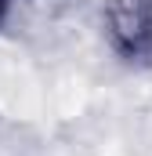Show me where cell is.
<instances>
[{"label": "cell", "instance_id": "obj_1", "mask_svg": "<svg viewBox=\"0 0 152 156\" xmlns=\"http://www.w3.org/2000/svg\"><path fill=\"white\" fill-rule=\"evenodd\" d=\"M105 29L123 62H152V0H105Z\"/></svg>", "mask_w": 152, "mask_h": 156}, {"label": "cell", "instance_id": "obj_2", "mask_svg": "<svg viewBox=\"0 0 152 156\" xmlns=\"http://www.w3.org/2000/svg\"><path fill=\"white\" fill-rule=\"evenodd\" d=\"M4 15H7V0H0V22H4Z\"/></svg>", "mask_w": 152, "mask_h": 156}]
</instances>
